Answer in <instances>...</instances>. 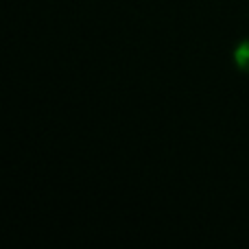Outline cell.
<instances>
[{
  "label": "cell",
  "instance_id": "obj_1",
  "mask_svg": "<svg viewBox=\"0 0 249 249\" xmlns=\"http://www.w3.org/2000/svg\"><path fill=\"white\" fill-rule=\"evenodd\" d=\"M232 57H234V64H236V68L241 70V72L249 74V37L247 39H241V42L236 44Z\"/></svg>",
  "mask_w": 249,
  "mask_h": 249
}]
</instances>
